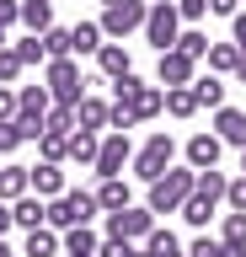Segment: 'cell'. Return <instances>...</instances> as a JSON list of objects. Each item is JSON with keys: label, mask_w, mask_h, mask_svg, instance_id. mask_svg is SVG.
<instances>
[{"label": "cell", "mask_w": 246, "mask_h": 257, "mask_svg": "<svg viewBox=\"0 0 246 257\" xmlns=\"http://www.w3.org/2000/svg\"><path fill=\"white\" fill-rule=\"evenodd\" d=\"M193 188H198V172H193V166H171L166 177L150 182L145 209H150V214H182V204L193 198Z\"/></svg>", "instance_id": "1"}, {"label": "cell", "mask_w": 246, "mask_h": 257, "mask_svg": "<svg viewBox=\"0 0 246 257\" xmlns=\"http://www.w3.org/2000/svg\"><path fill=\"white\" fill-rule=\"evenodd\" d=\"M91 214H102L97 209V193L86 188H65L59 198H49V230H75V225H91Z\"/></svg>", "instance_id": "2"}, {"label": "cell", "mask_w": 246, "mask_h": 257, "mask_svg": "<svg viewBox=\"0 0 246 257\" xmlns=\"http://www.w3.org/2000/svg\"><path fill=\"white\" fill-rule=\"evenodd\" d=\"M171 156H177V140L166 134V128H155L139 150H134V161H129V172L139 177V182H155V177H166L171 172Z\"/></svg>", "instance_id": "3"}, {"label": "cell", "mask_w": 246, "mask_h": 257, "mask_svg": "<svg viewBox=\"0 0 246 257\" xmlns=\"http://www.w3.org/2000/svg\"><path fill=\"white\" fill-rule=\"evenodd\" d=\"M43 86L59 107H81L86 96V75H81V59H49L43 64Z\"/></svg>", "instance_id": "4"}, {"label": "cell", "mask_w": 246, "mask_h": 257, "mask_svg": "<svg viewBox=\"0 0 246 257\" xmlns=\"http://www.w3.org/2000/svg\"><path fill=\"white\" fill-rule=\"evenodd\" d=\"M182 38V16H177V0H155L145 16V43L155 48V54H166V48H177Z\"/></svg>", "instance_id": "5"}, {"label": "cell", "mask_w": 246, "mask_h": 257, "mask_svg": "<svg viewBox=\"0 0 246 257\" xmlns=\"http://www.w3.org/2000/svg\"><path fill=\"white\" fill-rule=\"evenodd\" d=\"M145 16H150V6L145 0H118V6H107L102 11V38H129V32H145Z\"/></svg>", "instance_id": "6"}, {"label": "cell", "mask_w": 246, "mask_h": 257, "mask_svg": "<svg viewBox=\"0 0 246 257\" xmlns=\"http://www.w3.org/2000/svg\"><path fill=\"white\" fill-rule=\"evenodd\" d=\"M193 80H198V59H187L182 48L155 54V86L161 91H177V86H193Z\"/></svg>", "instance_id": "7"}, {"label": "cell", "mask_w": 246, "mask_h": 257, "mask_svg": "<svg viewBox=\"0 0 246 257\" xmlns=\"http://www.w3.org/2000/svg\"><path fill=\"white\" fill-rule=\"evenodd\" d=\"M129 161H134L129 134H113V128H107V134H102V145H97V166H91V172H97V177H123V166H129Z\"/></svg>", "instance_id": "8"}, {"label": "cell", "mask_w": 246, "mask_h": 257, "mask_svg": "<svg viewBox=\"0 0 246 257\" xmlns=\"http://www.w3.org/2000/svg\"><path fill=\"white\" fill-rule=\"evenodd\" d=\"M150 230H155V214L145 204H129L123 214H107V236L113 241H145Z\"/></svg>", "instance_id": "9"}, {"label": "cell", "mask_w": 246, "mask_h": 257, "mask_svg": "<svg viewBox=\"0 0 246 257\" xmlns=\"http://www.w3.org/2000/svg\"><path fill=\"white\" fill-rule=\"evenodd\" d=\"M182 156H187V166H193V172H214V166H219V156H225V145H219V134H209V128H203V134H193V140L182 145Z\"/></svg>", "instance_id": "10"}, {"label": "cell", "mask_w": 246, "mask_h": 257, "mask_svg": "<svg viewBox=\"0 0 246 257\" xmlns=\"http://www.w3.org/2000/svg\"><path fill=\"white\" fill-rule=\"evenodd\" d=\"M123 107L134 112V123H150V118H161V112H166V91L145 80V86H139V91H134L129 102H123Z\"/></svg>", "instance_id": "11"}, {"label": "cell", "mask_w": 246, "mask_h": 257, "mask_svg": "<svg viewBox=\"0 0 246 257\" xmlns=\"http://www.w3.org/2000/svg\"><path fill=\"white\" fill-rule=\"evenodd\" d=\"M129 204H134V188L123 182V177H102L97 182V209L102 214H123Z\"/></svg>", "instance_id": "12"}, {"label": "cell", "mask_w": 246, "mask_h": 257, "mask_svg": "<svg viewBox=\"0 0 246 257\" xmlns=\"http://www.w3.org/2000/svg\"><path fill=\"white\" fill-rule=\"evenodd\" d=\"M214 134H219V145H235V150H246V112L225 102V107L214 112Z\"/></svg>", "instance_id": "13"}, {"label": "cell", "mask_w": 246, "mask_h": 257, "mask_svg": "<svg viewBox=\"0 0 246 257\" xmlns=\"http://www.w3.org/2000/svg\"><path fill=\"white\" fill-rule=\"evenodd\" d=\"M107 112H113V102H102V96H81V107H75V128H86V134H107Z\"/></svg>", "instance_id": "14"}, {"label": "cell", "mask_w": 246, "mask_h": 257, "mask_svg": "<svg viewBox=\"0 0 246 257\" xmlns=\"http://www.w3.org/2000/svg\"><path fill=\"white\" fill-rule=\"evenodd\" d=\"M97 70L107 80H123V75H134V54L123 43H102V54H97Z\"/></svg>", "instance_id": "15"}, {"label": "cell", "mask_w": 246, "mask_h": 257, "mask_svg": "<svg viewBox=\"0 0 246 257\" xmlns=\"http://www.w3.org/2000/svg\"><path fill=\"white\" fill-rule=\"evenodd\" d=\"M27 193H33V177H27V166L6 161V166H0V204H17V198H27Z\"/></svg>", "instance_id": "16"}, {"label": "cell", "mask_w": 246, "mask_h": 257, "mask_svg": "<svg viewBox=\"0 0 246 257\" xmlns=\"http://www.w3.org/2000/svg\"><path fill=\"white\" fill-rule=\"evenodd\" d=\"M27 177H33V193H38V198H59V193H65V166L38 161V166H27Z\"/></svg>", "instance_id": "17"}, {"label": "cell", "mask_w": 246, "mask_h": 257, "mask_svg": "<svg viewBox=\"0 0 246 257\" xmlns=\"http://www.w3.org/2000/svg\"><path fill=\"white\" fill-rule=\"evenodd\" d=\"M70 54H75V59H86V54L97 59L102 54V22H75V27H70Z\"/></svg>", "instance_id": "18"}, {"label": "cell", "mask_w": 246, "mask_h": 257, "mask_svg": "<svg viewBox=\"0 0 246 257\" xmlns=\"http://www.w3.org/2000/svg\"><path fill=\"white\" fill-rule=\"evenodd\" d=\"M11 220H17L22 230H38V225H49V198H38V193L17 198V204H11Z\"/></svg>", "instance_id": "19"}, {"label": "cell", "mask_w": 246, "mask_h": 257, "mask_svg": "<svg viewBox=\"0 0 246 257\" xmlns=\"http://www.w3.org/2000/svg\"><path fill=\"white\" fill-rule=\"evenodd\" d=\"M59 252H65V236H59V230H49V225L27 230V246H22V257H59Z\"/></svg>", "instance_id": "20"}, {"label": "cell", "mask_w": 246, "mask_h": 257, "mask_svg": "<svg viewBox=\"0 0 246 257\" xmlns=\"http://www.w3.org/2000/svg\"><path fill=\"white\" fill-rule=\"evenodd\" d=\"M102 252V236L91 230V225H75V230H65V257H97Z\"/></svg>", "instance_id": "21"}, {"label": "cell", "mask_w": 246, "mask_h": 257, "mask_svg": "<svg viewBox=\"0 0 246 257\" xmlns=\"http://www.w3.org/2000/svg\"><path fill=\"white\" fill-rule=\"evenodd\" d=\"M22 27L33 32V38H43V32L54 27V6L49 0H22Z\"/></svg>", "instance_id": "22"}, {"label": "cell", "mask_w": 246, "mask_h": 257, "mask_svg": "<svg viewBox=\"0 0 246 257\" xmlns=\"http://www.w3.org/2000/svg\"><path fill=\"white\" fill-rule=\"evenodd\" d=\"M225 91H230V86H225L219 75H198V80H193L198 107H214V112H219V107H225Z\"/></svg>", "instance_id": "23"}, {"label": "cell", "mask_w": 246, "mask_h": 257, "mask_svg": "<svg viewBox=\"0 0 246 257\" xmlns=\"http://www.w3.org/2000/svg\"><path fill=\"white\" fill-rule=\"evenodd\" d=\"M203 64H209V75H235V64H241V54H235V43H209Z\"/></svg>", "instance_id": "24"}, {"label": "cell", "mask_w": 246, "mask_h": 257, "mask_svg": "<svg viewBox=\"0 0 246 257\" xmlns=\"http://www.w3.org/2000/svg\"><path fill=\"white\" fill-rule=\"evenodd\" d=\"M145 257H187V246H182L171 230H161V225H155V230L145 236Z\"/></svg>", "instance_id": "25"}, {"label": "cell", "mask_w": 246, "mask_h": 257, "mask_svg": "<svg viewBox=\"0 0 246 257\" xmlns=\"http://www.w3.org/2000/svg\"><path fill=\"white\" fill-rule=\"evenodd\" d=\"M97 145H102V134L75 128V134H70V161H75V166H97Z\"/></svg>", "instance_id": "26"}, {"label": "cell", "mask_w": 246, "mask_h": 257, "mask_svg": "<svg viewBox=\"0 0 246 257\" xmlns=\"http://www.w3.org/2000/svg\"><path fill=\"white\" fill-rule=\"evenodd\" d=\"M225 188H230V177L219 172V166H214V172H198V198H214V204H225Z\"/></svg>", "instance_id": "27"}, {"label": "cell", "mask_w": 246, "mask_h": 257, "mask_svg": "<svg viewBox=\"0 0 246 257\" xmlns=\"http://www.w3.org/2000/svg\"><path fill=\"white\" fill-rule=\"evenodd\" d=\"M38 156L49 161V166H65L70 161V134H43L38 140Z\"/></svg>", "instance_id": "28"}, {"label": "cell", "mask_w": 246, "mask_h": 257, "mask_svg": "<svg viewBox=\"0 0 246 257\" xmlns=\"http://www.w3.org/2000/svg\"><path fill=\"white\" fill-rule=\"evenodd\" d=\"M209 43H214V38H209L203 27H182V38H177V48L187 54V59H203V54H209Z\"/></svg>", "instance_id": "29"}, {"label": "cell", "mask_w": 246, "mask_h": 257, "mask_svg": "<svg viewBox=\"0 0 246 257\" xmlns=\"http://www.w3.org/2000/svg\"><path fill=\"white\" fill-rule=\"evenodd\" d=\"M166 112H171V118H193V112H198L193 86H177V91H166Z\"/></svg>", "instance_id": "30"}, {"label": "cell", "mask_w": 246, "mask_h": 257, "mask_svg": "<svg viewBox=\"0 0 246 257\" xmlns=\"http://www.w3.org/2000/svg\"><path fill=\"white\" fill-rule=\"evenodd\" d=\"M214 209H219V204H214V198H198V193H193V198L182 204V220H187V225H198V230H203V225L214 220Z\"/></svg>", "instance_id": "31"}, {"label": "cell", "mask_w": 246, "mask_h": 257, "mask_svg": "<svg viewBox=\"0 0 246 257\" xmlns=\"http://www.w3.org/2000/svg\"><path fill=\"white\" fill-rule=\"evenodd\" d=\"M43 54H49V59H75V54H70V27H49L43 32Z\"/></svg>", "instance_id": "32"}, {"label": "cell", "mask_w": 246, "mask_h": 257, "mask_svg": "<svg viewBox=\"0 0 246 257\" xmlns=\"http://www.w3.org/2000/svg\"><path fill=\"white\" fill-rule=\"evenodd\" d=\"M219 241H225V246H235V252H246V214H225Z\"/></svg>", "instance_id": "33"}, {"label": "cell", "mask_w": 246, "mask_h": 257, "mask_svg": "<svg viewBox=\"0 0 246 257\" xmlns=\"http://www.w3.org/2000/svg\"><path fill=\"white\" fill-rule=\"evenodd\" d=\"M11 48H17V59H22V64H38V70L49 64V54H43V38H33V32H27L22 43H11Z\"/></svg>", "instance_id": "34"}, {"label": "cell", "mask_w": 246, "mask_h": 257, "mask_svg": "<svg viewBox=\"0 0 246 257\" xmlns=\"http://www.w3.org/2000/svg\"><path fill=\"white\" fill-rule=\"evenodd\" d=\"M43 134H75V107H59V102H54V112H49V123H43Z\"/></svg>", "instance_id": "35"}, {"label": "cell", "mask_w": 246, "mask_h": 257, "mask_svg": "<svg viewBox=\"0 0 246 257\" xmlns=\"http://www.w3.org/2000/svg\"><path fill=\"white\" fill-rule=\"evenodd\" d=\"M22 70H27V64L17 59V48H0V86H17Z\"/></svg>", "instance_id": "36"}, {"label": "cell", "mask_w": 246, "mask_h": 257, "mask_svg": "<svg viewBox=\"0 0 246 257\" xmlns=\"http://www.w3.org/2000/svg\"><path fill=\"white\" fill-rule=\"evenodd\" d=\"M177 16H182V27H198L209 16V0H177Z\"/></svg>", "instance_id": "37"}, {"label": "cell", "mask_w": 246, "mask_h": 257, "mask_svg": "<svg viewBox=\"0 0 246 257\" xmlns=\"http://www.w3.org/2000/svg\"><path fill=\"white\" fill-rule=\"evenodd\" d=\"M225 204H230V214H246V177H230V188H225Z\"/></svg>", "instance_id": "38"}, {"label": "cell", "mask_w": 246, "mask_h": 257, "mask_svg": "<svg viewBox=\"0 0 246 257\" xmlns=\"http://www.w3.org/2000/svg\"><path fill=\"white\" fill-rule=\"evenodd\" d=\"M187 257H225V241L219 236H198L193 246H187Z\"/></svg>", "instance_id": "39"}, {"label": "cell", "mask_w": 246, "mask_h": 257, "mask_svg": "<svg viewBox=\"0 0 246 257\" xmlns=\"http://www.w3.org/2000/svg\"><path fill=\"white\" fill-rule=\"evenodd\" d=\"M0 123H17V86H0Z\"/></svg>", "instance_id": "40"}, {"label": "cell", "mask_w": 246, "mask_h": 257, "mask_svg": "<svg viewBox=\"0 0 246 257\" xmlns=\"http://www.w3.org/2000/svg\"><path fill=\"white\" fill-rule=\"evenodd\" d=\"M139 86H145L139 75H123V80H113V102H129V96L139 91Z\"/></svg>", "instance_id": "41"}, {"label": "cell", "mask_w": 246, "mask_h": 257, "mask_svg": "<svg viewBox=\"0 0 246 257\" xmlns=\"http://www.w3.org/2000/svg\"><path fill=\"white\" fill-rule=\"evenodd\" d=\"M230 32H235V38H230V43H235V54L246 59V11H235V16H230Z\"/></svg>", "instance_id": "42"}, {"label": "cell", "mask_w": 246, "mask_h": 257, "mask_svg": "<svg viewBox=\"0 0 246 257\" xmlns=\"http://www.w3.org/2000/svg\"><path fill=\"white\" fill-rule=\"evenodd\" d=\"M17 22H22V0H0V27L11 32Z\"/></svg>", "instance_id": "43"}, {"label": "cell", "mask_w": 246, "mask_h": 257, "mask_svg": "<svg viewBox=\"0 0 246 257\" xmlns=\"http://www.w3.org/2000/svg\"><path fill=\"white\" fill-rule=\"evenodd\" d=\"M22 145V134H17V123H0V161L11 156V150H17Z\"/></svg>", "instance_id": "44"}, {"label": "cell", "mask_w": 246, "mask_h": 257, "mask_svg": "<svg viewBox=\"0 0 246 257\" xmlns=\"http://www.w3.org/2000/svg\"><path fill=\"white\" fill-rule=\"evenodd\" d=\"M129 246H134V241H113V236H102V252H97V257H129Z\"/></svg>", "instance_id": "45"}, {"label": "cell", "mask_w": 246, "mask_h": 257, "mask_svg": "<svg viewBox=\"0 0 246 257\" xmlns=\"http://www.w3.org/2000/svg\"><path fill=\"white\" fill-rule=\"evenodd\" d=\"M209 11L214 16H235V11H241V0H209Z\"/></svg>", "instance_id": "46"}, {"label": "cell", "mask_w": 246, "mask_h": 257, "mask_svg": "<svg viewBox=\"0 0 246 257\" xmlns=\"http://www.w3.org/2000/svg\"><path fill=\"white\" fill-rule=\"evenodd\" d=\"M11 225H17V220H11V204H0V241H6V230H11Z\"/></svg>", "instance_id": "47"}, {"label": "cell", "mask_w": 246, "mask_h": 257, "mask_svg": "<svg viewBox=\"0 0 246 257\" xmlns=\"http://www.w3.org/2000/svg\"><path fill=\"white\" fill-rule=\"evenodd\" d=\"M235 80H241V86H246V59H241V64H235Z\"/></svg>", "instance_id": "48"}, {"label": "cell", "mask_w": 246, "mask_h": 257, "mask_svg": "<svg viewBox=\"0 0 246 257\" xmlns=\"http://www.w3.org/2000/svg\"><path fill=\"white\" fill-rule=\"evenodd\" d=\"M0 48H11V38H6V27H0Z\"/></svg>", "instance_id": "49"}, {"label": "cell", "mask_w": 246, "mask_h": 257, "mask_svg": "<svg viewBox=\"0 0 246 257\" xmlns=\"http://www.w3.org/2000/svg\"><path fill=\"white\" fill-rule=\"evenodd\" d=\"M0 257H17V252H11V246H6V241H0Z\"/></svg>", "instance_id": "50"}, {"label": "cell", "mask_w": 246, "mask_h": 257, "mask_svg": "<svg viewBox=\"0 0 246 257\" xmlns=\"http://www.w3.org/2000/svg\"><path fill=\"white\" fill-rule=\"evenodd\" d=\"M129 257H145V246H129Z\"/></svg>", "instance_id": "51"}, {"label": "cell", "mask_w": 246, "mask_h": 257, "mask_svg": "<svg viewBox=\"0 0 246 257\" xmlns=\"http://www.w3.org/2000/svg\"><path fill=\"white\" fill-rule=\"evenodd\" d=\"M241 177H246V150H241Z\"/></svg>", "instance_id": "52"}, {"label": "cell", "mask_w": 246, "mask_h": 257, "mask_svg": "<svg viewBox=\"0 0 246 257\" xmlns=\"http://www.w3.org/2000/svg\"><path fill=\"white\" fill-rule=\"evenodd\" d=\"M107 6H118V0H102V11H107Z\"/></svg>", "instance_id": "53"}, {"label": "cell", "mask_w": 246, "mask_h": 257, "mask_svg": "<svg viewBox=\"0 0 246 257\" xmlns=\"http://www.w3.org/2000/svg\"><path fill=\"white\" fill-rule=\"evenodd\" d=\"M145 6H155V0H145Z\"/></svg>", "instance_id": "54"}, {"label": "cell", "mask_w": 246, "mask_h": 257, "mask_svg": "<svg viewBox=\"0 0 246 257\" xmlns=\"http://www.w3.org/2000/svg\"><path fill=\"white\" fill-rule=\"evenodd\" d=\"M0 166H6V161H0Z\"/></svg>", "instance_id": "55"}, {"label": "cell", "mask_w": 246, "mask_h": 257, "mask_svg": "<svg viewBox=\"0 0 246 257\" xmlns=\"http://www.w3.org/2000/svg\"><path fill=\"white\" fill-rule=\"evenodd\" d=\"M49 6H54V0H49Z\"/></svg>", "instance_id": "56"}]
</instances>
